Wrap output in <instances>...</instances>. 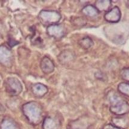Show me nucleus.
I'll return each mask as SVG.
<instances>
[{
	"instance_id": "obj_1",
	"label": "nucleus",
	"mask_w": 129,
	"mask_h": 129,
	"mask_svg": "<svg viewBox=\"0 0 129 129\" xmlns=\"http://www.w3.org/2000/svg\"><path fill=\"white\" fill-rule=\"evenodd\" d=\"M22 112L28 122L33 125L39 124L42 118V108L36 102H29L22 106Z\"/></svg>"
},
{
	"instance_id": "obj_18",
	"label": "nucleus",
	"mask_w": 129,
	"mask_h": 129,
	"mask_svg": "<svg viewBox=\"0 0 129 129\" xmlns=\"http://www.w3.org/2000/svg\"><path fill=\"white\" fill-rule=\"evenodd\" d=\"M84 121L82 120L78 119L73 122H71L70 125L69 129H85L86 127Z\"/></svg>"
},
{
	"instance_id": "obj_11",
	"label": "nucleus",
	"mask_w": 129,
	"mask_h": 129,
	"mask_svg": "<svg viewBox=\"0 0 129 129\" xmlns=\"http://www.w3.org/2000/svg\"><path fill=\"white\" fill-rule=\"evenodd\" d=\"M32 94L37 98H42L48 93V89L47 86L42 83H35L31 87Z\"/></svg>"
},
{
	"instance_id": "obj_8",
	"label": "nucleus",
	"mask_w": 129,
	"mask_h": 129,
	"mask_svg": "<svg viewBox=\"0 0 129 129\" xmlns=\"http://www.w3.org/2000/svg\"><path fill=\"white\" fill-rule=\"evenodd\" d=\"M121 11L118 6L110 9L104 15V20L109 23H117L121 19Z\"/></svg>"
},
{
	"instance_id": "obj_4",
	"label": "nucleus",
	"mask_w": 129,
	"mask_h": 129,
	"mask_svg": "<svg viewBox=\"0 0 129 129\" xmlns=\"http://www.w3.org/2000/svg\"><path fill=\"white\" fill-rule=\"evenodd\" d=\"M6 91L11 96H18L22 93L23 86L21 82L15 77L8 78L5 82Z\"/></svg>"
},
{
	"instance_id": "obj_19",
	"label": "nucleus",
	"mask_w": 129,
	"mask_h": 129,
	"mask_svg": "<svg viewBox=\"0 0 129 129\" xmlns=\"http://www.w3.org/2000/svg\"><path fill=\"white\" fill-rule=\"evenodd\" d=\"M121 78L129 83V68H125L121 71Z\"/></svg>"
},
{
	"instance_id": "obj_3",
	"label": "nucleus",
	"mask_w": 129,
	"mask_h": 129,
	"mask_svg": "<svg viewBox=\"0 0 129 129\" xmlns=\"http://www.w3.org/2000/svg\"><path fill=\"white\" fill-rule=\"evenodd\" d=\"M39 21L44 25L58 24L61 19V15L59 12L52 10H42L38 15Z\"/></svg>"
},
{
	"instance_id": "obj_20",
	"label": "nucleus",
	"mask_w": 129,
	"mask_h": 129,
	"mask_svg": "<svg viewBox=\"0 0 129 129\" xmlns=\"http://www.w3.org/2000/svg\"><path fill=\"white\" fill-rule=\"evenodd\" d=\"M102 129H120V128L115 127V125H113L112 124H106L104 126Z\"/></svg>"
},
{
	"instance_id": "obj_13",
	"label": "nucleus",
	"mask_w": 129,
	"mask_h": 129,
	"mask_svg": "<svg viewBox=\"0 0 129 129\" xmlns=\"http://www.w3.org/2000/svg\"><path fill=\"white\" fill-rule=\"evenodd\" d=\"M94 6L99 11H108L111 6V1L110 0H98L95 2Z\"/></svg>"
},
{
	"instance_id": "obj_6",
	"label": "nucleus",
	"mask_w": 129,
	"mask_h": 129,
	"mask_svg": "<svg viewBox=\"0 0 129 129\" xmlns=\"http://www.w3.org/2000/svg\"><path fill=\"white\" fill-rule=\"evenodd\" d=\"M61 122L60 118L54 114L45 117L43 120L42 129H61Z\"/></svg>"
},
{
	"instance_id": "obj_2",
	"label": "nucleus",
	"mask_w": 129,
	"mask_h": 129,
	"mask_svg": "<svg viewBox=\"0 0 129 129\" xmlns=\"http://www.w3.org/2000/svg\"><path fill=\"white\" fill-rule=\"evenodd\" d=\"M108 100L110 103V112L114 115L122 116L129 113V103L115 91L108 93Z\"/></svg>"
},
{
	"instance_id": "obj_5",
	"label": "nucleus",
	"mask_w": 129,
	"mask_h": 129,
	"mask_svg": "<svg viewBox=\"0 0 129 129\" xmlns=\"http://www.w3.org/2000/svg\"><path fill=\"white\" fill-rule=\"evenodd\" d=\"M13 55L11 50L5 45H0V64L10 68L13 64Z\"/></svg>"
},
{
	"instance_id": "obj_17",
	"label": "nucleus",
	"mask_w": 129,
	"mask_h": 129,
	"mask_svg": "<svg viewBox=\"0 0 129 129\" xmlns=\"http://www.w3.org/2000/svg\"><path fill=\"white\" fill-rule=\"evenodd\" d=\"M118 90L122 94L129 97V83L126 82L120 83L118 86Z\"/></svg>"
},
{
	"instance_id": "obj_22",
	"label": "nucleus",
	"mask_w": 129,
	"mask_h": 129,
	"mask_svg": "<svg viewBox=\"0 0 129 129\" xmlns=\"http://www.w3.org/2000/svg\"><path fill=\"white\" fill-rule=\"evenodd\" d=\"M126 6H127V7L128 8H129V1H126Z\"/></svg>"
},
{
	"instance_id": "obj_12",
	"label": "nucleus",
	"mask_w": 129,
	"mask_h": 129,
	"mask_svg": "<svg viewBox=\"0 0 129 129\" xmlns=\"http://www.w3.org/2000/svg\"><path fill=\"white\" fill-rule=\"evenodd\" d=\"M0 129H20L18 124L11 118H5L2 121Z\"/></svg>"
},
{
	"instance_id": "obj_15",
	"label": "nucleus",
	"mask_w": 129,
	"mask_h": 129,
	"mask_svg": "<svg viewBox=\"0 0 129 129\" xmlns=\"http://www.w3.org/2000/svg\"><path fill=\"white\" fill-rule=\"evenodd\" d=\"M112 122L113 125L118 128H126L128 126L129 122L128 119L125 118H121V117H116L112 119Z\"/></svg>"
},
{
	"instance_id": "obj_14",
	"label": "nucleus",
	"mask_w": 129,
	"mask_h": 129,
	"mask_svg": "<svg viewBox=\"0 0 129 129\" xmlns=\"http://www.w3.org/2000/svg\"><path fill=\"white\" fill-rule=\"evenodd\" d=\"M82 13L86 16L89 17H95L99 15V11L94 6L91 5H86L82 9Z\"/></svg>"
},
{
	"instance_id": "obj_7",
	"label": "nucleus",
	"mask_w": 129,
	"mask_h": 129,
	"mask_svg": "<svg viewBox=\"0 0 129 129\" xmlns=\"http://www.w3.org/2000/svg\"><path fill=\"white\" fill-rule=\"evenodd\" d=\"M48 35L55 39H61L65 35L66 30L64 26L59 24H54L48 26L46 28Z\"/></svg>"
},
{
	"instance_id": "obj_16",
	"label": "nucleus",
	"mask_w": 129,
	"mask_h": 129,
	"mask_svg": "<svg viewBox=\"0 0 129 129\" xmlns=\"http://www.w3.org/2000/svg\"><path fill=\"white\" fill-rule=\"evenodd\" d=\"M80 46L84 49H89L94 45L93 40L89 37H85L79 40Z\"/></svg>"
},
{
	"instance_id": "obj_21",
	"label": "nucleus",
	"mask_w": 129,
	"mask_h": 129,
	"mask_svg": "<svg viewBox=\"0 0 129 129\" xmlns=\"http://www.w3.org/2000/svg\"><path fill=\"white\" fill-rule=\"evenodd\" d=\"M18 44V42H16V41H15L14 39H10V40H9L8 44H9V45H10V47H13V46H15V45H17Z\"/></svg>"
},
{
	"instance_id": "obj_9",
	"label": "nucleus",
	"mask_w": 129,
	"mask_h": 129,
	"mask_svg": "<svg viewBox=\"0 0 129 129\" xmlns=\"http://www.w3.org/2000/svg\"><path fill=\"white\" fill-rule=\"evenodd\" d=\"M75 58V54L70 50H64L62 51L58 56V60L60 64L63 65L69 64L73 62Z\"/></svg>"
},
{
	"instance_id": "obj_10",
	"label": "nucleus",
	"mask_w": 129,
	"mask_h": 129,
	"mask_svg": "<svg viewBox=\"0 0 129 129\" xmlns=\"http://www.w3.org/2000/svg\"><path fill=\"white\" fill-rule=\"evenodd\" d=\"M40 68L44 74H50L54 70V64L50 58L44 57L40 62Z\"/></svg>"
}]
</instances>
